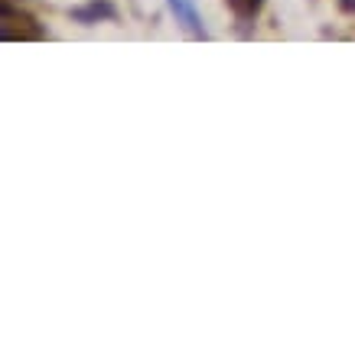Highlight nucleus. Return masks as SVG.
Segmentation results:
<instances>
[{
	"mask_svg": "<svg viewBox=\"0 0 355 355\" xmlns=\"http://www.w3.org/2000/svg\"><path fill=\"white\" fill-rule=\"evenodd\" d=\"M228 7H232V13L241 23H248V20H255L257 13H261L264 0H228Z\"/></svg>",
	"mask_w": 355,
	"mask_h": 355,
	"instance_id": "3",
	"label": "nucleus"
},
{
	"mask_svg": "<svg viewBox=\"0 0 355 355\" xmlns=\"http://www.w3.org/2000/svg\"><path fill=\"white\" fill-rule=\"evenodd\" d=\"M339 10H343V13H355V0H339Z\"/></svg>",
	"mask_w": 355,
	"mask_h": 355,
	"instance_id": "4",
	"label": "nucleus"
},
{
	"mask_svg": "<svg viewBox=\"0 0 355 355\" xmlns=\"http://www.w3.org/2000/svg\"><path fill=\"white\" fill-rule=\"evenodd\" d=\"M166 3H170L173 17H176V23L183 26L189 36L208 39V30L202 26V17H199V10H196V3H193V0H166Z\"/></svg>",
	"mask_w": 355,
	"mask_h": 355,
	"instance_id": "2",
	"label": "nucleus"
},
{
	"mask_svg": "<svg viewBox=\"0 0 355 355\" xmlns=\"http://www.w3.org/2000/svg\"><path fill=\"white\" fill-rule=\"evenodd\" d=\"M69 17H72V23H78V26H98V23L118 20V7H114L111 0H88L82 7L69 10Z\"/></svg>",
	"mask_w": 355,
	"mask_h": 355,
	"instance_id": "1",
	"label": "nucleus"
}]
</instances>
